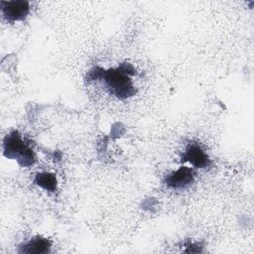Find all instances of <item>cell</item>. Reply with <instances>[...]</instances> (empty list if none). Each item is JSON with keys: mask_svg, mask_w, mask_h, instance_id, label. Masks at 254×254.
I'll return each instance as SVG.
<instances>
[{"mask_svg": "<svg viewBox=\"0 0 254 254\" xmlns=\"http://www.w3.org/2000/svg\"><path fill=\"white\" fill-rule=\"evenodd\" d=\"M131 73H135L134 68L130 64H124L117 68L102 69L100 78L104 80L105 86L111 94L119 99H125L133 96L136 92L130 78Z\"/></svg>", "mask_w": 254, "mask_h": 254, "instance_id": "1", "label": "cell"}, {"mask_svg": "<svg viewBox=\"0 0 254 254\" xmlns=\"http://www.w3.org/2000/svg\"><path fill=\"white\" fill-rule=\"evenodd\" d=\"M3 154L9 159L16 160L21 167H30L35 162L33 150L22 140L18 131L6 135L3 141Z\"/></svg>", "mask_w": 254, "mask_h": 254, "instance_id": "2", "label": "cell"}, {"mask_svg": "<svg viewBox=\"0 0 254 254\" xmlns=\"http://www.w3.org/2000/svg\"><path fill=\"white\" fill-rule=\"evenodd\" d=\"M1 13L10 23L24 20L30 12L28 1H1Z\"/></svg>", "mask_w": 254, "mask_h": 254, "instance_id": "3", "label": "cell"}, {"mask_svg": "<svg viewBox=\"0 0 254 254\" xmlns=\"http://www.w3.org/2000/svg\"><path fill=\"white\" fill-rule=\"evenodd\" d=\"M183 162H189L195 168L204 169L209 167L210 160L203 149L196 143H190L182 155Z\"/></svg>", "mask_w": 254, "mask_h": 254, "instance_id": "4", "label": "cell"}, {"mask_svg": "<svg viewBox=\"0 0 254 254\" xmlns=\"http://www.w3.org/2000/svg\"><path fill=\"white\" fill-rule=\"evenodd\" d=\"M164 183L171 189H186L193 183V172L190 168L181 167L177 171L167 175Z\"/></svg>", "mask_w": 254, "mask_h": 254, "instance_id": "5", "label": "cell"}, {"mask_svg": "<svg viewBox=\"0 0 254 254\" xmlns=\"http://www.w3.org/2000/svg\"><path fill=\"white\" fill-rule=\"evenodd\" d=\"M52 243L49 239L37 236L29 241L25 242L19 247V253H35V254H44L49 253L51 251Z\"/></svg>", "mask_w": 254, "mask_h": 254, "instance_id": "6", "label": "cell"}, {"mask_svg": "<svg viewBox=\"0 0 254 254\" xmlns=\"http://www.w3.org/2000/svg\"><path fill=\"white\" fill-rule=\"evenodd\" d=\"M34 183L49 191H55L57 189V178L51 173H39L34 179Z\"/></svg>", "mask_w": 254, "mask_h": 254, "instance_id": "7", "label": "cell"}]
</instances>
